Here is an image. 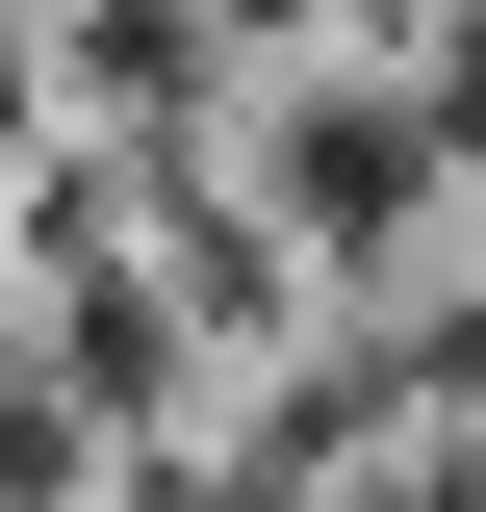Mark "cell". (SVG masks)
<instances>
[{"label":"cell","instance_id":"6da1fadb","mask_svg":"<svg viewBox=\"0 0 486 512\" xmlns=\"http://www.w3.org/2000/svg\"><path fill=\"white\" fill-rule=\"evenodd\" d=\"M256 231H282V256H410V231H435L410 77H282V180H256Z\"/></svg>","mask_w":486,"mask_h":512}]
</instances>
